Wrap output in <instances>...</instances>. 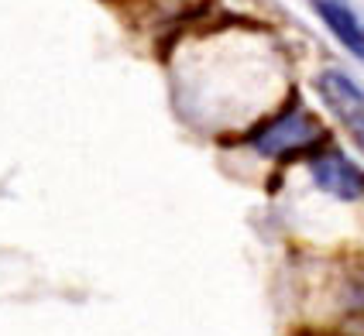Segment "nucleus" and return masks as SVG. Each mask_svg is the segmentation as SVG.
<instances>
[{"instance_id": "obj_1", "label": "nucleus", "mask_w": 364, "mask_h": 336, "mask_svg": "<svg viewBox=\"0 0 364 336\" xmlns=\"http://www.w3.org/2000/svg\"><path fill=\"white\" fill-rule=\"evenodd\" d=\"M313 141H323V127H320V120L313 117V114H306L299 107L264 120V124H258L247 134V144L258 155H268V158H279V155H289V151L309 148Z\"/></svg>"}, {"instance_id": "obj_2", "label": "nucleus", "mask_w": 364, "mask_h": 336, "mask_svg": "<svg viewBox=\"0 0 364 336\" xmlns=\"http://www.w3.org/2000/svg\"><path fill=\"white\" fill-rule=\"evenodd\" d=\"M316 90H320L323 103L330 107V114L341 120V127L350 134V141L364 151V90L341 69L320 72Z\"/></svg>"}, {"instance_id": "obj_3", "label": "nucleus", "mask_w": 364, "mask_h": 336, "mask_svg": "<svg viewBox=\"0 0 364 336\" xmlns=\"http://www.w3.org/2000/svg\"><path fill=\"white\" fill-rule=\"evenodd\" d=\"M309 172H313V182L323 193H330L333 199L354 202V199L364 196V172L347 158L344 151H337V148L320 151L316 158L309 161Z\"/></svg>"}, {"instance_id": "obj_4", "label": "nucleus", "mask_w": 364, "mask_h": 336, "mask_svg": "<svg viewBox=\"0 0 364 336\" xmlns=\"http://www.w3.org/2000/svg\"><path fill=\"white\" fill-rule=\"evenodd\" d=\"M309 4H313L316 18L326 24V31L341 41L354 59H364V24L344 0H309Z\"/></svg>"}]
</instances>
